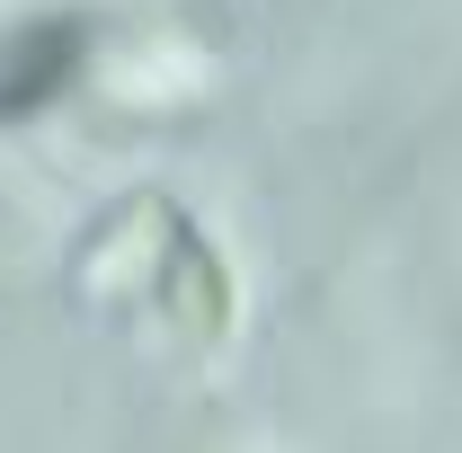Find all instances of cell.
Listing matches in <instances>:
<instances>
[{
	"label": "cell",
	"mask_w": 462,
	"mask_h": 453,
	"mask_svg": "<svg viewBox=\"0 0 462 453\" xmlns=\"http://www.w3.org/2000/svg\"><path fill=\"white\" fill-rule=\"evenodd\" d=\"M178 231H187V214H178L170 196H134V205L80 249V293H89V302H134V293H152L161 267H170V249H178Z\"/></svg>",
	"instance_id": "cell-1"
},
{
	"label": "cell",
	"mask_w": 462,
	"mask_h": 453,
	"mask_svg": "<svg viewBox=\"0 0 462 453\" xmlns=\"http://www.w3.org/2000/svg\"><path fill=\"white\" fill-rule=\"evenodd\" d=\"M89 45H98V27H89L80 9L0 36V125H18V116L45 107V98H62V89L89 71Z\"/></svg>",
	"instance_id": "cell-2"
},
{
	"label": "cell",
	"mask_w": 462,
	"mask_h": 453,
	"mask_svg": "<svg viewBox=\"0 0 462 453\" xmlns=\"http://www.w3.org/2000/svg\"><path fill=\"white\" fill-rule=\"evenodd\" d=\"M152 293H161V311H170L196 347H214L231 329V311H240V293H231V276H223V258H214L205 231H178V249H170V267H161Z\"/></svg>",
	"instance_id": "cell-3"
}]
</instances>
